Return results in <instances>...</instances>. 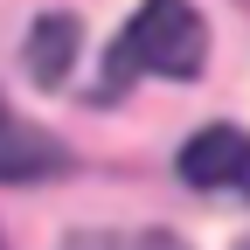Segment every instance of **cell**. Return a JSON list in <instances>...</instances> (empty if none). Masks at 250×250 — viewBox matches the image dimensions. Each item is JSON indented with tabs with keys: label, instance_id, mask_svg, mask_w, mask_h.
Wrapping results in <instances>:
<instances>
[{
	"label": "cell",
	"instance_id": "3",
	"mask_svg": "<svg viewBox=\"0 0 250 250\" xmlns=\"http://www.w3.org/2000/svg\"><path fill=\"white\" fill-rule=\"evenodd\" d=\"M70 62H77V14H42L35 35H28V77L42 90H56L70 77Z\"/></svg>",
	"mask_w": 250,
	"mask_h": 250
},
{
	"label": "cell",
	"instance_id": "1",
	"mask_svg": "<svg viewBox=\"0 0 250 250\" xmlns=\"http://www.w3.org/2000/svg\"><path fill=\"white\" fill-rule=\"evenodd\" d=\"M202 56H208V28L195 14V0H146V7L125 21V35L111 42L104 90H125L139 77L188 83V77H202Z\"/></svg>",
	"mask_w": 250,
	"mask_h": 250
},
{
	"label": "cell",
	"instance_id": "6",
	"mask_svg": "<svg viewBox=\"0 0 250 250\" xmlns=\"http://www.w3.org/2000/svg\"><path fill=\"white\" fill-rule=\"evenodd\" d=\"M0 125H7V104H0Z\"/></svg>",
	"mask_w": 250,
	"mask_h": 250
},
{
	"label": "cell",
	"instance_id": "5",
	"mask_svg": "<svg viewBox=\"0 0 250 250\" xmlns=\"http://www.w3.org/2000/svg\"><path fill=\"white\" fill-rule=\"evenodd\" d=\"M62 250H188L167 229H77Z\"/></svg>",
	"mask_w": 250,
	"mask_h": 250
},
{
	"label": "cell",
	"instance_id": "2",
	"mask_svg": "<svg viewBox=\"0 0 250 250\" xmlns=\"http://www.w3.org/2000/svg\"><path fill=\"white\" fill-rule=\"evenodd\" d=\"M181 181L202 188V195H236L250 202V132H236V125H208V132H195L181 146Z\"/></svg>",
	"mask_w": 250,
	"mask_h": 250
},
{
	"label": "cell",
	"instance_id": "4",
	"mask_svg": "<svg viewBox=\"0 0 250 250\" xmlns=\"http://www.w3.org/2000/svg\"><path fill=\"white\" fill-rule=\"evenodd\" d=\"M56 167H70V153H62L56 139L42 132H28V125H0V181H35V174H56Z\"/></svg>",
	"mask_w": 250,
	"mask_h": 250
}]
</instances>
